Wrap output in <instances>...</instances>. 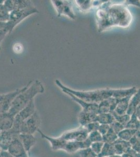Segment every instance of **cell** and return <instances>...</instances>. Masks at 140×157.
<instances>
[{
  "label": "cell",
  "instance_id": "cell-1",
  "mask_svg": "<svg viewBox=\"0 0 140 157\" xmlns=\"http://www.w3.org/2000/svg\"><path fill=\"white\" fill-rule=\"evenodd\" d=\"M96 19L98 32L102 33L115 27L128 28L131 25L133 15L123 3L106 1L98 7Z\"/></svg>",
  "mask_w": 140,
  "mask_h": 157
},
{
  "label": "cell",
  "instance_id": "cell-2",
  "mask_svg": "<svg viewBox=\"0 0 140 157\" xmlns=\"http://www.w3.org/2000/svg\"><path fill=\"white\" fill-rule=\"evenodd\" d=\"M55 83L62 89V91H67L81 100L89 103L99 104L103 100L113 97L115 93V89L110 88L100 89L89 91H76L67 88L58 80H55Z\"/></svg>",
  "mask_w": 140,
  "mask_h": 157
},
{
  "label": "cell",
  "instance_id": "cell-3",
  "mask_svg": "<svg viewBox=\"0 0 140 157\" xmlns=\"http://www.w3.org/2000/svg\"><path fill=\"white\" fill-rule=\"evenodd\" d=\"M44 91V86L42 83L38 80L34 81L28 88L15 98L8 112L15 117L34 100L37 95L43 93Z\"/></svg>",
  "mask_w": 140,
  "mask_h": 157
},
{
  "label": "cell",
  "instance_id": "cell-4",
  "mask_svg": "<svg viewBox=\"0 0 140 157\" xmlns=\"http://www.w3.org/2000/svg\"><path fill=\"white\" fill-rule=\"evenodd\" d=\"M34 100H32L27 105L15 116L14 123L11 129L17 134H20V129L22 123L32 115L36 112Z\"/></svg>",
  "mask_w": 140,
  "mask_h": 157
},
{
  "label": "cell",
  "instance_id": "cell-5",
  "mask_svg": "<svg viewBox=\"0 0 140 157\" xmlns=\"http://www.w3.org/2000/svg\"><path fill=\"white\" fill-rule=\"evenodd\" d=\"M33 81H30L26 86L19 88L9 93L0 94V114L8 112L10 109L13 101L18 95L25 91L31 85Z\"/></svg>",
  "mask_w": 140,
  "mask_h": 157
},
{
  "label": "cell",
  "instance_id": "cell-6",
  "mask_svg": "<svg viewBox=\"0 0 140 157\" xmlns=\"http://www.w3.org/2000/svg\"><path fill=\"white\" fill-rule=\"evenodd\" d=\"M41 121L37 112L22 123L20 129V134H29L34 135L40 129Z\"/></svg>",
  "mask_w": 140,
  "mask_h": 157
},
{
  "label": "cell",
  "instance_id": "cell-7",
  "mask_svg": "<svg viewBox=\"0 0 140 157\" xmlns=\"http://www.w3.org/2000/svg\"><path fill=\"white\" fill-rule=\"evenodd\" d=\"M51 2L57 11L58 17L66 16L71 20H76V16L73 11L72 1L52 0Z\"/></svg>",
  "mask_w": 140,
  "mask_h": 157
},
{
  "label": "cell",
  "instance_id": "cell-8",
  "mask_svg": "<svg viewBox=\"0 0 140 157\" xmlns=\"http://www.w3.org/2000/svg\"><path fill=\"white\" fill-rule=\"evenodd\" d=\"M39 12L35 6L23 10H14L9 13V21L14 29L16 25L21 22L23 20L31 15L38 13Z\"/></svg>",
  "mask_w": 140,
  "mask_h": 157
},
{
  "label": "cell",
  "instance_id": "cell-9",
  "mask_svg": "<svg viewBox=\"0 0 140 157\" xmlns=\"http://www.w3.org/2000/svg\"><path fill=\"white\" fill-rule=\"evenodd\" d=\"M89 132L84 127L80 126L78 128L63 132L61 137L67 141H83L87 139Z\"/></svg>",
  "mask_w": 140,
  "mask_h": 157
},
{
  "label": "cell",
  "instance_id": "cell-10",
  "mask_svg": "<svg viewBox=\"0 0 140 157\" xmlns=\"http://www.w3.org/2000/svg\"><path fill=\"white\" fill-rule=\"evenodd\" d=\"M18 135L14 138L9 145L7 151L13 157H29V155L22 145Z\"/></svg>",
  "mask_w": 140,
  "mask_h": 157
},
{
  "label": "cell",
  "instance_id": "cell-11",
  "mask_svg": "<svg viewBox=\"0 0 140 157\" xmlns=\"http://www.w3.org/2000/svg\"><path fill=\"white\" fill-rule=\"evenodd\" d=\"M3 4L9 13L14 10L25 9L34 6L32 1L24 0L4 1Z\"/></svg>",
  "mask_w": 140,
  "mask_h": 157
},
{
  "label": "cell",
  "instance_id": "cell-12",
  "mask_svg": "<svg viewBox=\"0 0 140 157\" xmlns=\"http://www.w3.org/2000/svg\"><path fill=\"white\" fill-rule=\"evenodd\" d=\"M118 99L114 97L103 100L98 104V114L102 113H111L114 112L119 101Z\"/></svg>",
  "mask_w": 140,
  "mask_h": 157
},
{
  "label": "cell",
  "instance_id": "cell-13",
  "mask_svg": "<svg viewBox=\"0 0 140 157\" xmlns=\"http://www.w3.org/2000/svg\"><path fill=\"white\" fill-rule=\"evenodd\" d=\"M37 132H39V134L41 135L42 137L46 139L47 141L49 142L51 145V148L52 150L55 151H58V150L64 151V148L67 143V141H66L62 137H61L60 136H59L58 137H52L43 133V132L40 129L38 130Z\"/></svg>",
  "mask_w": 140,
  "mask_h": 157
},
{
  "label": "cell",
  "instance_id": "cell-14",
  "mask_svg": "<svg viewBox=\"0 0 140 157\" xmlns=\"http://www.w3.org/2000/svg\"><path fill=\"white\" fill-rule=\"evenodd\" d=\"M106 1H91V0H76L74 1L80 11L86 12L95 7H98Z\"/></svg>",
  "mask_w": 140,
  "mask_h": 157
},
{
  "label": "cell",
  "instance_id": "cell-15",
  "mask_svg": "<svg viewBox=\"0 0 140 157\" xmlns=\"http://www.w3.org/2000/svg\"><path fill=\"white\" fill-rule=\"evenodd\" d=\"M63 92L66 93L70 97H71V98L73 101H74L75 102L78 103L82 107V111L86 112L94 113L98 114V104L87 103L84 101L83 100H81L67 91H63Z\"/></svg>",
  "mask_w": 140,
  "mask_h": 157
},
{
  "label": "cell",
  "instance_id": "cell-16",
  "mask_svg": "<svg viewBox=\"0 0 140 157\" xmlns=\"http://www.w3.org/2000/svg\"><path fill=\"white\" fill-rule=\"evenodd\" d=\"M18 134L15 133L12 129L3 131L0 135V150L7 151L9 145Z\"/></svg>",
  "mask_w": 140,
  "mask_h": 157
},
{
  "label": "cell",
  "instance_id": "cell-17",
  "mask_svg": "<svg viewBox=\"0 0 140 157\" xmlns=\"http://www.w3.org/2000/svg\"><path fill=\"white\" fill-rule=\"evenodd\" d=\"M18 137L22 143V145H23L25 150L29 155L31 149L36 144L37 140L36 138L34 135L29 134H20L18 135Z\"/></svg>",
  "mask_w": 140,
  "mask_h": 157
},
{
  "label": "cell",
  "instance_id": "cell-18",
  "mask_svg": "<svg viewBox=\"0 0 140 157\" xmlns=\"http://www.w3.org/2000/svg\"><path fill=\"white\" fill-rule=\"evenodd\" d=\"M14 116L9 112L0 114V129L3 131L9 130L13 127Z\"/></svg>",
  "mask_w": 140,
  "mask_h": 157
},
{
  "label": "cell",
  "instance_id": "cell-19",
  "mask_svg": "<svg viewBox=\"0 0 140 157\" xmlns=\"http://www.w3.org/2000/svg\"><path fill=\"white\" fill-rule=\"evenodd\" d=\"M97 114L94 113L86 112L81 111L78 116V122L80 126H84L88 124L97 121Z\"/></svg>",
  "mask_w": 140,
  "mask_h": 157
},
{
  "label": "cell",
  "instance_id": "cell-20",
  "mask_svg": "<svg viewBox=\"0 0 140 157\" xmlns=\"http://www.w3.org/2000/svg\"><path fill=\"white\" fill-rule=\"evenodd\" d=\"M115 155H122L126 153L131 147V145L128 141H124L118 138L113 143Z\"/></svg>",
  "mask_w": 140,
  "mask_h": 157
},
{
  "label": "cell",
  "instance_id": "cell-21",
  "mask_svg": "<svg viewBox=\"0 0 140 157\" xmlns=\"http://www.w3.org/2000/svg\"><path fill=\"white\" fill-rule=\"evenodd\" d=\"M133 95L124 97L119 100L114 112L118 115L126 114L128 109L130 100Z\"/></svg>",
  "mask_w": 140,
  "mask_h": 157
},
{
  "label": "cell",
  "instance_id": "cell-22",
  "mask_svg": "<svg viewBox=\"0 0 140 157\" xmlns=\"http://www.w3.org/2000/svg\"><path fill=\"white\" fill-rule=\"evenodd\" d=\"M140 91L139 89L138 90L137 93L133 95L130 100L129 104L126 114L130 116H131L134 113L137 107L140 105Z\"/></svg>",
  "mask_w": 140,
  "mask_h": 157
},
{
  "label": "cell",
  "instance_id": "cell-23",
  "mask_svg": "<svg viewBox=\"0 0 140 157\" xmlns=\"http://www.w3.org/2000/svg\"><path fill=\"white\" fill-rule=\"evenodd\" d=\"M138 130L137 129L124 128L118 134V137L119 139L129 142L130 140L134 136Z\"/></svg>",
  "mask_w": 140,
  "mask_h": 157
},
{
  "label": "cell",
  "instance_id": "cell-24",
  "mask_svg": "<svg viewBox=\"0 0 140 157\" xmlns=\"http://www.w3.org/2000/svg\"><path fill=\"white\" fill-rule=\"evenodd\" d=\"M115 121L112 113L98 114L97 117V121L100 124H108L110 125Z\"/></svg>",
  "mask_w": 140,
  "mask_h": 157
},
{
  "label": "cell",
  "instance_id": "cell-25",
  "mask_svg": "<svg viewBox=\"0 0 140 157\" xmlns=\"http://www.w3.org/2000/svg\"><path fill=\"white\" fill-rule=\"evenodd\" d=\"M115 155L113 144L104 143L103 149L97 157H106Z\"/></svg>",
  "mask_w": 140,
  "mask_h": 157
},
{
  "label": "cell",
  "instance_id": "cell-26",
  "mask_svg": "<svg viewBox=\"0 0 140 157\" xmlns=\"http://www.w3.org/2000/svg\"><path fill=\"white\" fill-rule=\"evenodd\" d=\"M103 137V142L108 144H113L118 139V135L112 129L111 127L108 132Z\"/></svg>",
  "mask_w": 140,
  "mask_h": 157
},
{
  "label": "cell",
  "instance_id": "cell-27",
  "mask_svg": "<svg viewBox=\"0 0 140 157\" xmlns=\"http://www.w3.org/2000/svg\"><path fill=\"white\" fill-rule=\"evenodd\" d=\"M131 147L133 150L140 153V130H138L136 134L129 141Z\"/></svg>",
  "mask_w": 140,
  "mask_h": 157
},
{
  "label": "cell",
  "instance_id": "cell-28",
  "mask_svg": "<svg viewBox=\"0 0 140 157\" xmlns=\"http://www.w3.org/2000/svg\"><path fill=\"white\" fill-rule=\"evenodd\" d=\"M125 128L133 129H140V120L137 117L136 115L133 113L129 121L125 126Z\"/></svg>",
  "mask_w": 140,
  "mask_h": 157
},
{
  "label": "cell",
  "instance_id": "cell-29",
  "mask_svg": "<svg viewBox=\"0 0 140 157\" xmlns=\"http://www.w3.org/2000/svg\"><path fill=\"white\" fill-rule=\"evenodd\" d=\"M111 113L114 116L115 121H118L119 123L123 125L124 127L127 124L128 121H129L130 117H131V116H130V115L127 114L124 115L117 114V113H115L114 111Z\"/></svg>",
  "mask_w": 140,
  "mask_h": 157
},
{
  "label": "cell",
  "instance_id": "cell-30",
  "mask_svg": "<svg viewBox=\"0 0 140 157\" xmlns=\"http://www.w3.org/2000/svg\"><path fill=\"white\" fill-rule=\"evenodd\" d=\"M87 138L90 140L92 143H96V142H103V136L98 130H96V131L89 133Z\"/></svg>",
  "mask_w": 140,
  "mask_h": 157
},
{
  "label": "cell",
  "instance_id": "cell-31",
  "mask_svg": "<svg viewBox=\"0 0 140 157\" xmlns=\"http://www.w3.org/2000/svg\"><path fill=\"white\" fill-rule=\"evenodd\" d=\"M3 3L0 4V21L7 22L9 19V12Z\"/></svg>",
  "mask_w": 140,
  "mask_h": 157
},
{
  "label": "cell",
  "instance_id": "cell-32",
  "mask_svg": "<svg viewBox=\"0 0 140 157\" xmlns=\"http://www.w3.org/2000/svg\"><path fill=\"white\" fill-rule=\"evenodd\" d=\"M78 153L80 157H97L90 147L79 150Z\"/></svg>",
  "mask_w": 140,
  "mask_h": 157
},
{
  "label": "cell",
  "instance_id": "cell-33",
  "mask_svg": "<svg viewBox=\"0 0 140 157\" xmlns=\"http://www.w3.org/2000/svg\"><path fill=\"white\" fill-rule=\"evenodd\" d=\"M104 145V142H96V143H93L91 144L90 148L93 151L95 154L97 155H99L100 153L103 146Z\"/></svg>",
  "mask_w": 140,
  "mask_h": 157
},
{
  "label": "cell",
  "instance_id": "cell-34",
  "mask_svg": "<svg viewBox=\"0 0 140 157\" xmlns=\"http://www.w3.org/2000/svg\"><path fill=\"white\" fill-rule=\"evenodd\" d=\"M99 125H100V124L97 121H94V122H92V123L88 124L83 127H84V128L87 130V132H89V134L90 132L97 130Z\"/></svg>",
  "mask_w": 140,
  "mask_h": 157
},
{
  "label": "cell",
  "instance_id": "cell-35",
  "mask_svg": "<svg viewBox=\"0 0 140 157\" xmlns=\"http://www.w3.org/2000/svg\"><path fill=\"white\" fill-rule=\"evenodd\" d=\"M110 126L112 129L114 130L117 135L125 128L123 125L121 124L120 123H119L118 121H115Z\"/></svg>",
  "mask_w": 140,
  "mask_h": 157
},
{
  "label": "cell",
  "instance_id": "cell-36",
  "mask_svg": "<svg viewBox=\"0 0 140 157\" xmlns=\"http://www.w3.org/2000/svg\"><path fill=\"white\" fill-rule=\"evenodd\" d=\"M110 128V126L108 124H100L98 131L101 134L102 136L105 135Z\"/></svg>",
  "mask_w": 140,
  "mask_h": 157
},
{
  "label": "cell",
  "instance_id": "cell-37",
  "mask_svg": "<svg viewBox=\"0 0 140 157\" xmlns=\"http://www.w3.org/2000/svg\"><path fill=\"white\" fill-rule=\"evenodd\" d=\"M123 3L127 6H134L137 7H140V1L138 0H126Z\"/></svg>",
  "mask_w": 140,
  "mask_h": 157
},
{
  "label": "cell",
  "instance_id": "cell-38",
  "mask_svg": "<svg viewBox=\"0 0 140 157\" xmlns=\"http://www.w3.org/2000/svg\"><path fill=\"white\" fill-rule=\"evenodd\" d=\"M9 34V32L6 30H0V46H1V43L4 38L6 37L7 34Z\"/></svg>",
  "mask_w": 140,
  "mask_h": 157
},
{
  "label": "cell",
  "instance_id": "cell-39",
  "mask_svg": "<svg viewBox=\"0 0 140 157\" xmlns=\"http://www.w3.org/2000/svg\"><path fill=\"white\" fill-rule=\"evenodd\" d=\"M134 113V114L136 115L137 117L138 118V119L140 120V105L137 107V109H135Z\"/></svg>",
  "mask_w": 140,
  "mask_h": 157
},
{
  "label": "cell",
  "instance_id": "cell-40",
  "mask_svg": "<svg viewBox=\"0 0 140 157\" xmlns=\"http://www.w3.org/2000/svg\"><path fill=\"white\" fill-rule=\"evenodd\" d=\"M4 157H13L7 151H1Z\"/></svg>",
  "mask_w": 140,
  "mask_h": 157
},
{
  "label": "cell",
  "instance_id": "cell-41",
  "mask_svg": "<svg viewBox=\"0 0 140 157\" xmlns=\"http://www.w3.org/2000/svg\"><path fill=\"white\" fill-rule=\"evenodd\" d=\"M112 157H122V155H112Z\"/></svg>",
  "mask_w": 140,
  "mask_h": 157
},
{
  "label": "cell",
  "instance_id": "cell-42",
  "mask_svg": "<svg viewBox=\"0 0 140 157\" xmlns=\"http://www.w3.org/2000/svg\"><path fill=\"white\" fill-rule=\"evenodd\" d=\"M0 157H4L2 153H1V151H0Z\"/></svg>",
  "mask_w": 140,
  "mask_h": 157
},
{
  "label": "cell",
  "instance_id": "cell-43",
  "mask_svg": "<svg viewBox=\"0 0 140 157\" xmlns=\"http://www.w3.org/2000/svg\"><path fill=\"white\" fill-rule=\"evenodd\" d=\"M2 130H1V129H0V135H1V133H2Z\"/></svg>",
  "mask_w": 140,
  "mask_h": 157
},
{
  "label": "cell",
  "instance_id": "cell-44",
  "mask_svg": "<svg viewBox=\"0 0 140 157\" xmlns=\"http://www.w3.org/2000/svg\"><path fill=\"white\" fill-rule=\"evenodd\" d=\"M112 157V156H110V157Z\"/></svg>",
  "mask_w": 140,
  "mask_h": 157
}]
</instances>
